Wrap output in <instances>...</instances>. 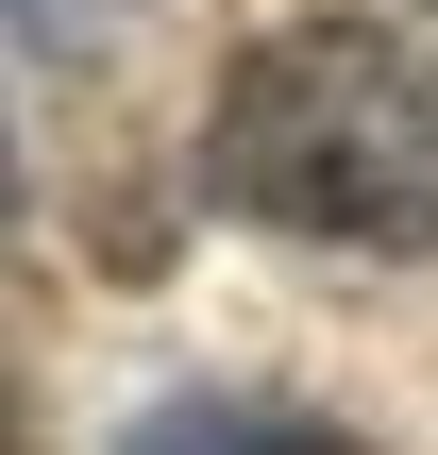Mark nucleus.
Segmentation results:
<instances>
[{
	"label": "nucleus",
	"instance_id": "f03ea898",
	"mask_svg": "<svg viewBox=\"0 0 438 455\" xmlns=\"http://www.w3.org/2000/svg\"><path fill=\"white\" fill-rule=\"evenodd\" d=\"M236 455H354L338 422H236Z\"/></svg>",
	"mask_w": 438,
	"mask_h": 455
},
{
	"label": "nucleus",
	"instance_id": "f257e3e1",
	"mask_svg": "<svg viewBox=\"0 0 438 455\" xmlns=\"http://www.w3.org/2000/svg\"><path fill=\"white\" fill-rule=\"evenodd\" d=\"M203 186H219L253 236H321V253H438V84L388 51V34H354V17L253 34V51L219 68Z\"/></svg>",
	"mask_w": 438,
	"mask_h": 455
}]
</instances>
